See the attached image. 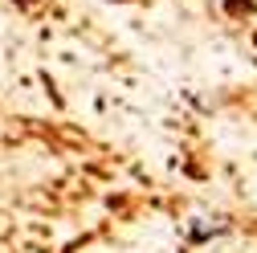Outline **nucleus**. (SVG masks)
<instances>
[{
    "label": "nucleus",
    "mask_w": 257,
    "mask_h": 253,
    "mask_svg": "<svg viewBox=\"0 0 257 253\" xmlns=\"http://www.w3.org/2000/svg\"><path fill=\"white\" fill-rule=\"evenodd\" d=\"M118 5H122V0H118Z\"/></svg>",
    "instance_id": "nucleus-3"
},
{
    "label": "nucleus",
    "mask_w": 257,
    "mask_h": 253,
    "mask_svg": "<svg viewBox=\"0 0 257 253\" xmlns=\"http://www.w3.org/2000/svg\"><path fill=\"white\" fill-rule=\"evenodd\" d=\"M13 5H33V0H13Z\"/></svg>",
    "instance_id": "nucleus-2"
},
{
    "label": "nucleus",
    "mask_w": 257,
    "mask_h": 253,
    "mask_svg": "<svg viewBox=\"0 0 257 253\" xmlns=\"http://www.w3.org/2000/svg\"><path fill=\"white\" fill-rule=\"evenodd\" d=\"M253 0H224V13H229V17H253Z\"/></svg>",
    "instance_id": "nucleus-1"
}]
</instances>
